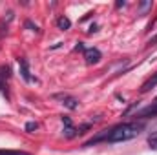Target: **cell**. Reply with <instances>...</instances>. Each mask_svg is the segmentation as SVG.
I'll return each mask as SVG.
<instances>
[{
	"label": "cell",
	"instance_id": "obj_1",
	"mask_svg": "<svg viewBox=\"0 0 157 155\" xmlns=\"http://www.w3.org/2000/svg\"><path fill=\"white\" fill-rule=\"evenodd\" d=\"M143 130H144V122H137V120L122 122V124H117V126L106 130L104 133L97 135L95 139L84 142V146H93V144H97V142H108V144L126 142V141H132V139H135L137 135H141Z\"/></svg>",
	"mask_w": 157,
	"mask_h": 155
},
{
	"label": "cell",
	"instance_id": "obj_2",
	"mask_svg": "<svg viewBox=\"0 0 157 155\" xmlns=\"http://www.w3.org/2000/svg\"><path fill=\"white\" fill-rule=\"evenodd\" d=\"M53 99L60 100V102H62L66 108H70V110H77L78 108V100L77 99H73V97H70V95H66V93H55Z\"/></svg>",
	"mask_w": 157,
	"mask_h": 155
},
{
	"label": "cell",
	"instance_id": "obj_3",
	"mask_svg": "<svg viewBox=\"0 0 157 155\" xmlns=\"http://www.w3.org/2000/svg\"><path fill=\"white\" fill-rule=\"evenodd\" d=\"M9 68L7 66H0V91L2 95H6V99H9V91H7V78H9Z\"/></svg>",
	"mask_w": 157,
	"mask_h": 155
},
{
	"label": "cell",
	"instance_id": "obj_4",
	"mask_svg": "<svg viewBox=\"0 0 157 155\" xmlns=\"http://www.w3.org/2000/svg\"><path fill=\"white\" fill-rule=\"evenodd\" d=\"M84 59H86V64H97L101 59H102V53L97 49V47H88L84 49Z\"/></svg>",
	"mask_w": 157,
	"mask_h": 155
},
{
	"label": "cell",
	"instance_id": "obj_5",
	"mask_svg": "<svg viewBox=\"0 0 157 155\" xmlns=\"http://www.w3.org/2000/svg\"><path fill=\"white\" fill-rule=\"evenodd\" d=\"M135 117H139V119H148V117H157V99L150 104V106H146V108H143V110H139Z\"/></svg>",
	"mask_w": 157,
	"mask_h": 155
},
{
	"label": "cell",
	"instance_id": "obj_6",
	"mask_svg": "<svg viewBox=\"0 0 157 155\" xmlns=\"http://www.w3.org/2000/svg\"><path fill=\"white\" fill-rule=\"evenodd\" d=\"M18 66H20V75H22V78H24L26 82H33V80H35V78L29 75V68H28V60H26V59L20 57V59H18Z\"/></svg>",
	"mask_w": 157,
	"mask_h": 155
},
{
	"label": "cell",
	"instance_id": "obj_7",
	"mask_svg": "<svg viewBox=\"0 0 157 155\" xmlns=\"http://www.w3.org/2000/svg\"><path fill=\"white\" fill-rule=\"evenodd\" d=\"M62 122H64V135H66L68 139H73V137L78 133V130L73 128V124H71L70 117H62Z\"/></svg>",
	"mask_w": 157,
	"mask_h": 155
},
{
	"label": "cell",
	"instance_id": "obj_8",
	"mask_svg": "<svg viewBox=\"0 0 157 155\" xmlns=\"http://www.w3.org/2000/svg\"><path fill=\"white\" fill-rule=\"evenodd\" d=\"M155 86H157V71L150 78H148L143 86H141V93H148V91H150L152 88H155Z\"/></svg>",
	"mask_w": 157,
	"mask_h": 155
},
{
	"label": "cell",
	"instance_id": "obj_9",
	"mask_svg": "<svg viewBox=\"0 0 157 155\" xmlns=\"http://www.w3.org/2000/svg\"><path fill=\"white\" fill-rule=\"evenodd\" d=\"M57 28H59V29H62V31L70 29V28H71L70 18H68V17H59V18H57Z\"/></svg>",
	"mask_w": 157,
	"mask_h": 155
},
{
	"label": "cell",
	"instance_id": "obj_10",
	"mask_svg": "<svg viewBox=\"0 0 157 155\" xmlns=\"http://www.w3.org/2000/svg\"><path fill=\"white\" fill-rule=\"evenodd\" d=\"M148 146H150V150H157V131L148 135Z\"/></svg>",
	"mask_w": 157,
	"mask_h": 155
},
{
	"label": "cell",
	"instance_id": "obj_11",
	"mask_svg": "<svg viewBox=\"0 0 157 155\" xmlns=\"http://www.w3.org/2000/svg\"><path fill=\"white\" fill-rule=\"evenodd\" d=\"M0 155H29L28 152H17V150H0Z\"/></svg>",
	"mask_w": 157,
	"mask_h": 155
},
{
	"label": "cell",
	"instance_id": "obj_12",
	"mask_svg": "<svg viewBox=\"0 0 157 155\" xmlns=\"http://www.w3.org/2000/svg\"><path fill=\"white\" fill-rule=\"evenodd\" d=\"M139 9H141V15H144L148 9H152V2H141L139 4Z\"/></svg>",
	"mask_w": 157,
	"mask_h": 155
},
{
	"label": "cell",
	"instance_id": "obj_13",
	"mask_svg": "<svg viewBox=\"0 0 157 155\" xmlns=\"http://www.w3.org/2000/svg\"><path fill=\"white\" fill-rule=\"evenodd\" d=\"M37 128H39L37 122H28V124H26V130H28V131H35Z\"/></svg>",
	"mask_w": 157,
	"mask_h": 155
},
{
	"label": "cell",
	"instance_id": "obj_14",
	"mask_svg": "<svg viewBox=\"0 0 157 155\" xmlns=\"http://www.w3.org/2000/svg\"><path fill=\"white\" fill-rule=\"evenodd\" d=\"M26 26H28V28H31V31H39V28H37V26H33L31 22H26Z\"/></svg>",
	"mask_w": 157,
	"mask_h": 155
},
{
	"label": "cell",
	"instance_id": "obj_15",
	"mask_svg": "<svg viewBox=\"0 0 157 155\" xmlns=\"http://www.w3.org/2000/svg\"><path fill=\"white\" fill-rule=\"evenodd\" d=\"M124 6H126V2H124V0H119L117 4H115V7H124Z\"/></svg>",
	"mask_w": 157,
	"mask_h": 155
}]
</instances>
